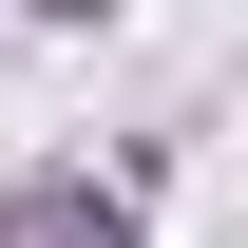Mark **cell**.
Instances as JSON below:
<instances>
[{
	"instance_id": "obj_1",
	"label": "cell",
	"mask_w": 248,
	"mask_h": 248,
	"mask_svg": "<svg viewBox=\"0 0 248 248\" xmlns=\"http://www.w3.org/2000/svg\"><path fill=\"white\" fill-rule=\"evenodd\" d=\"M0 248H134V191H95V172H38V191H0Z\"/></svg>"
},
{
	"instance_id": "obj_2",
	"label": "cell",
	"mask_w": 248,
	"mask_h": 248,
	"mask_svg": "<svg viewBox=\"0 0 248 248\" xmlns=\"http://www.w3.org/2000/svg\"><path fill=\"white\" fill-rule=\"evenodd\" d=\"M38 19H115V0H38Z\"/></svg>"
}]
</instances>
